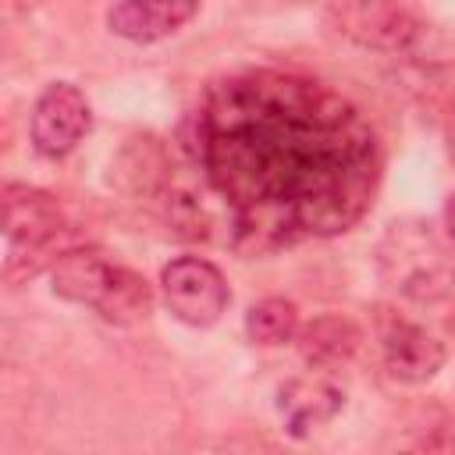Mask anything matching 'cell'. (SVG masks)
<instances>
[{"label": "cell", "mask_w": 455, "mask_h": 455, "mask_svg": "<svg viewBox=\"0 0 455 455\" xmlns=\"http://www.w3.org/2000/svg\"><path fill=\"white\" fill-rule=\"evenodd\" d=\"M359 327L348 320V316H316L313 323L299 327L295 334V345H299V355L316 366V370H334V366H345L355 348H359Z\"/></svg>", "instance_id": "8fae6325"}, {"label": "cell", "mask_w": 455, "mask_h": 455, "mask_svg": "<svg viewBox=\"0 0 455 455\" xmlns=\"http://www.w3.org/2000/svg\"><path fill=\"white\" fill-rule=\"evenodd\" d=\"M64 231V210L53 196L18 181L4 185V274L11 281L36 274Z\"/></svg>", "instance_id": "277c9868"}, {"label": "cell", "mask_w": 455, "mask_h": 455, "mask_svg": "<svg viewBox=\"0 0 455 455\" xmlns=\"http://www.w3.org/2000/svg\"><path fill=\"white\" fill-rule=\"evenodd\" d=\"M53 295L96 309L110 323H139L153 309V291L142 274L103 259L92 249H68L50 267Z\"/></svg>", "instance_id": "3957f363"}, {"label": "cell", "mask_w": 455, "mask_h": 455, "mask_svg": "<svg viewBox=\"0 0 455 455\" xmlns=\"http://www.w3.org/2000/svg\"><path fill=\"white\" fill-rule=\"evenodd\" d=\"M384 370L402 384H423L444 366V345L405 316H380Z\"/></svg>", "instance_id": "ba28073f"}, {"label": "cell", "mask_w": 455, "mask_h": 455, "mask_svg": "<svg viewBox=\"0 0 455 455\" xmlns=\"http://www.w3.org/2000/svg\"><path fill=\"white\" fill-rule=\"evenodd\" d=\"M444 231L455 238V192H451L448 203H444Z\"/></svg>", "instance_id": "4fadbf2b"}, {"label": "cell", "mask_w": 455, "mask_h": 455, "mask_svg": "<svg viewBox=\"0 0 455 455\" xmlns=\"http://www.w3.org/2000/svg\"><path fill=\"white\" fill-rule=\"evenodd\" d=\"M341 405H345V387H338L327 377V370L291 377L277 391V412L291 437H306L316 427L331 423L341 412Z\"/></svg>", "instance_id": "9c48e42d"}, {"label": "cell", "mask_w": 455, "mask_h": 455, "mask_svg": "<svg viewBox=\"0 0 455 455\" xmlns=\"http://www.w3.org/2000/svg\"><path fill=\"white\" fill-rule=\"evenodd\" d=\"M377 270L398 295L437 302L455 291V238L423 220H395L377 242Z\"/></svg>", "instance_id": "7a4b0ae2"}, {"label": "cell", "mask_w": 455, "mask_h": 455, "mask_svg": "<svg viewBox=\"0 0 455 455\" xmlns=\"http://www.w3.org/2000/svg\"><path fill=\"white\" fill-rule=\"evenodd\" d=\"M299 309L291 299H281V295H267L259 302L249 306L245 313V338L259 348H281L288 341H295L299 334Z\"/></svg>", "instance_id": "7c38bea8"}, {"label": "cell", "mask_w": 455, "mask_h": 455, "mask_svg": "<svg viewBox=\"0 0 455 455\" xmlns=\"http://www.w3.org/2000/svg\"><path fill=\"white\" fill-rule=\"evenodd\" d=\"M327 21L338 36L377 53H409L419 21L398 0H327Z\"/></svg>", "instance_id": "5b68a950"}, {"label": "cell", "mask_w": 455, "mask_h": 455, "mask_svg": "<svg viewBox=\"0 0 455 455\" xmlns=\"http://www.w3.org/2000/svg\"><path fill=\"white\" fill-rule=\"evenodd\" d=\"M160 295L171 316H178L188 327H213L231 302L224 274L203 256L171 259L160 270Z\"/></svg>", "instance_id": "8992f818"}, {"label": "cell", "mask_w": 455, "mask_h": 455, "mask_svg": "<svg viewBox=\"0 0 455 455\" xmlns=\"http://www.w3.org/2000/svg\"><path fill=\"white\" fill-rule=\"evenodd\" d=\"M185 153L242 252L348 231L373 206L384 167L366 114L327 82L284 68L210 82L185 121Z\"/></svg>", "instance_id": "6da1fadb"}, {"label": "cell", "mask_w": 455, "mask_h": 455, "mask_svg": "<svg viewBox=\"0 0 455 455\" xmlns=\"http://www.w3.org/2000/svg\"><path fill=\"white\" fill-rule=\"evenodd\" d=\"M32 146L36 153L57 160L68 156L92 128V107L85 92L71 82H53L39 92L32 107Z\"/></svg>", "instance_id": "52a82bcc"}, {"label": "cell", "mask_w": 455, "mask_h": 455, "mask_svg": "<svg viewBox=\"0 0 455 455\" xmlns=\"http://www.w3.org/2000/svg\"><path fill=\"white\" fill-rule=\"evenodd\" d=\"M199 14V0H117L107 11V28L128 43H160L181 32Z\"/></svg>", "instance_id": "30bf717a"}]
</instances>
